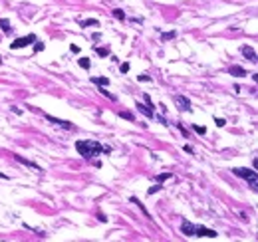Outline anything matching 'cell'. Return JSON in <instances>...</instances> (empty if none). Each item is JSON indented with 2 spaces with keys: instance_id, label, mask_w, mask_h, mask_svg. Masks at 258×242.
<instances>
[{
  "instance_id": "cell-28",
  "label": "cell",
  "mask_w": 258,
  "mask_h": 242,
  "mask_svg": "<svg viewBox=\"0 0 258 242\" xmlns=\"http://www.w3.org/2000/svg\"><path fill=\"white\" fill-rule=\"evenodd\" d=\"M145 101H147V105L151 107V109H155V107H153V101H151V97H149V95H145Z\"/></svg>"
},
{
  "instance_id": "cell-5",
  "label": "cell",
  "mask_w": 258,
  "mask_h": 242,
  "mask_svg": "<svg viewBox=\"0 0 258 242\" xmlns=\"http://www.w3.org/2000/svg\"><path fill=\"white\" fill-rule=\"evenodd\" d=\"M175 103H177V107H179L181 111H191L193 109V107H191V99L185 97V95H175Z\"/></svg>"
},
{
  "instance_id": "cell-2",
  "label": "cell",
  "mask_w": 258,
  "mask_h": 242,
  "mask_svg": "<svg viewBox=\"0 0 258 242\" xmlns=\"http://www.w3.org/2000/svg\"><path fill=\"white\" fill-rule=\"evenodd\" d=\"M232 173H234L236 177H240V179L248 181L250 189H252V191H256V187H258V175H256V171H252V169H244V167H236V169H232Z\"/></svg>"
},
{
  "instance_id": "cell-22",
  "label": "cell",
  "mask_w": 258,
  "mask_h": 242,
  "mask_svg": "<svg viewBox=\"0 0 258 242\" xmlns=\"http://www.w3.org/2000/svg\"><path fill=\"white\" fill-rule=\"evenodd\" d=\"M193 129H195L198 135H205V133H207V127L205 125H193Z\"/></svg>"
},
{
  "instance_id": "cell-4",
  "label": "cell",
  "mask_w": 258,
  "mask_h": 242,
  "mask_svg": "<svg viewBox=\"0 0 258 242\" xmlns=\"http://www.w3.org/2000/svg\"><path fill=\"white\" fill-rule=\"evenodd\" d=\"M46 119L50 121V123H54V125L66 129V131H76V125H74V123H69V121H66V119H58V117H54V115H46Z\"/></svg>"
},
{
  "instance_id": "cell-11",
  "label": "cell",
  "mask_w": 258,
  "mask_h": 242,
  "mask_svg": "<svg viewBox=\"0 0 258 242\" xmlns=\"http://www.w3.org/2000/svg\"><path fill=\"white\" fill-rule=\"evenodd\" d=\"M228 74H230V76H236V78H242V76H246V69L240 68V66H230Z\"/></svg>"
},
{
  "instance_id": "cell-19",
  "label": "cell",
  "mask_w": 258,
  "mask_h": 242,
  "mask_svg": "<svg viewBox=\"0 0 258 242\" xmlns=\"http://www.w3.org/2000/svg\"><path fill=\"white\" fill-rule=\"evenodd\" d=\"M79 26H99V22H98V20H93V18H89V20H82Z\"/></svg>"
},
{
  "instance_id": "cell-13",
  "label": "cell",
  "mask_w": 258,
  "mask_h": 242,
  "mask_svg": "<svg viewBox=\"0 0 258 242\" xmlns=\"http://www.w3.org/2000/svg\"><path fill=\"white\" fill-rule=\"evenodd\" d=\"M0 28H2L4 32H6V34H8V32H12V26H10V20H8V18H0Z\"/></svg>"
},
{
  "instance_id": "cell-25",
  "label": "cell",
  "mask_w": 258,
  "mask_h": 242,
  "mask_svg": "<svg viewBox=\"0 0 258 242\" xmlns=\"http://www.w3.org/2000/svg\"><path fill=\"white\" fill-rule=\"evenodd\" d=\"M177 125H179V129H181V133H183V135H185V137H189V131L185 129V125H181V123H177Z\"/></svg>"
},
{
  "instance_id": "cell-6",
  "label": "cell",
  "mask_w": 258,
  "mask_h": 242,
  "mask_svg": "<svg viewBox=\"0 0 258 242\" xmlns=\"http://www.w3.org/2000/svg\"><path fill=\"white\" fill-rule=\"evenodd\" d=\"M195 236H207V238H217V230H211L207 226H197L195 224Z\"/></svg>"
},
{
  "instance_id": "cell-31",
  "label": "cell",
  "mask_w": 258,
  "mask_h": 242,
  "mask_svg": "<svg viewBox=\"0 0 258 242\" xmlns=\"http://www.w3.org/2000/svg\"><path fill=\"white\" fill-rule=\"evenodd\" d=\"M69 50H72V52H76V54H78V52H79V46H74V44H72V46H69Z\"/></svg>"
},
{
  "instance_id": "cell-18",
  "label": "cell",
  "mask_w": 258,
  "mask_h": 242,
  "mask_svg": "<svg viewBox=\"0 0 258 242\" xmlns=\"http://www.w3.org/2000/svg\"><path fill=\"white\" fill-rule=\"evenodd\" d=\"M171 177H173V173H161V175H157L155 177V179H157V183H163V181H167V179H171Z\"/></svg>"
},
{
  "instance_id": "cell-17",
  "label": "cell",
  "mask_w": 258,
  "mask_h": 242,
  "mask_svg": "<svg viewBox=\"0 0 258 242\" xmlns=\"http://www.w3.org/2000/svg\"><path fill=\"white\" fill-rule=\"evenodd\" d=\"M111 14H113V18H117V20H125V12H123L121 8H115Z\"/></svg>"
},
{
  "instance_id": "cell-29",
  "label": "cell",
  "mask_w": 258,
  "mask_h": 242,
  "mask_svg": "<svg viewBox=\"0 0 258 242\" xmlns=\"http://www.w3.org/2000/svg\"><path fill=\"white\" fill-rule=\"evenodd\" d=\"M137 79H139V82H151V78H149V76H139Z\"/></svg>"
},
{
  "instance_id": "cell-7",
  "label": "cell",
  "mask_w": 258,
  "mask_h": 242,
  "mask_svg": "<svg viewBox=\"0 0 258 242\" xmlns=\"http://www.w3.org/2000/svg\"><path fill=\"white\" fill-rule=\"evenodd\" d=\"M181 232L185 236H195V224L191 222V220H183L181 224Z\"/></svg>"
},
{
  "instance_id": "cell-24",
  "label": "cell",
  "mask_w": 258,
  "mask_h": 242,
  "mask_svg": "<svg viewBox=\"0 0 258 242\" xmlns=\"http://www.w3.org/2000/svg\"><path fill=\"white\" fill-rule=\"evenodd\" d=\"M214 123H217L218 127H224V125H227V121H224V119H220V117H214Z\"/></svg>"
},
{
  "instance_id": "cell-10",
  "label": "cell",
  "mask_w": 258,
  "mask_h": 242,
  "mask_svg": "<svg viewBox=\"0 0 258 242\" xmlns=\"http://www.w3.org/2000/svg\"><path fill=\"white\" fill-rule=\"evenodd\" d=\"M137 111H141L145 117H149V119H153L155 117V109H151L149 105H143V103H137Z\"/></svg>"
},
{
  "instance_id": "cell-12",
  "label": "cell",
  "mask_w": 258,
  "mask_h": 242,
  "mask_svg": "<svg viewBox=\"0 0 258 242\" xmlns=\"http://www.w3.org/2000/svg\"><path fill=\"white\" fill-rule=\"evenodd\" d=\"M129 201H131L133 204H137V206H139V208H141V212L145 214V218H151V214H149V212H147V208H145V206H143V202H141V201H137V198H135V197H131V198H129Z\"/></svg>"
},
{
  "instance_id": "cell-16",
  "label": "cell",
  "mask_w": 258,
  "mask_h": 242,
  "mask_svg": "<svg viewBox=\"0 0 258 242\" xmlns=\"http://www.w3.org/2000/svg\"><path fill=\"white\" fill-rule=\"evenodd\" d=\"M95 54L101 56V58H105V56H109V54H111V50H109V48H95Z\"/></svg>"
},
{
  "instance_id": "cell-1",
  "label": "cell",
  "mask_w": 258,
  "mask_h": 242,
  "mask_svg": "<svg viewBox=\"0 0 258 242\" xmlns=\"http://www.w3.org/2000/svg\"><path fill=\"white\" fill-rule=\"evenodd\" d=\"M76 149L84 159H93L103 153V145L98 141H89V139L88 141H76Z\"/></svg>"
},
{
  "instance_id": "cell-15",
  "label": "cell",
  "mask_w": 258,
  "mask_h": 242,
  "mask_svg": "<svg viewBox=\"0 0 258 242\" xmlns=\"http://www.w3.org/2000/svg\"><path fill=\"white\" fill-rule=\"evenodd\" d=\"M78 64H79V68H84V69H89V66H91L89 58H79V60H78Z\"/></svg>"
},
{
  "instance_id": "cell-23",
  "label": "cell",
  "mask_w": 258,
  "mask_h": 242,
  "mask_svg": "<svg viewBox=\"0 0 258 242\" xmlns=\"http://www.w3.org/2000/svg\"><path fill=\"white\" fill-rule=\"evenodd\" d=\"M34 44H36V46H34V52H36V54L44 50V44H42V42H34Z\"/></svg>"
},
{
  "instance_id": "cell-20",
  "label": "cell",
  "mask_w": 258,
  "mask_h": 242,
  "mask_svg": "<svg viewBox=\"0 0 258 242\" xmlns=\"http://www.w3.org/2000/svg\"><path fill=\"white\" fill-rule=\"evenodd\" d=\"M175 36H177V32H163V34H161V40H173L175 38Z\"/></svg>"
},
{
  "instance_id": "cell-21",
  "label": "cell",
  "mask_w": 258,
  "mask_h": 242,
  "mask_svg": "<svg viewBox=\"0 0 258 242\" xmlns=\"http://www.w3.org/2000/svg\"><path fill=\"white\" fill-rule=\"evenodd\" d=\"M119 117H123V119H127V121H135L133 113H129V111H119Z\"/></svg>"
},
{
  "instance_id": "cell-8",
  "label": "cell",
  "mask_w": 258,
  "mask_h": 242,
  "mask_svg": "<svg viewBox=\"0 0 258 242\" xmlns=\"http://www.w3.org/2000/svg\"><path fill=\"white\" fill-rule=\"evenodd\" d=\"M14 159L18 161V163H22V165H26V167H30V169H34L36 173H40V171H42V167H40V165H36V163H32V161H28V159H24L22 155H14Z\"/></svg>"
},
{
  "instance_id": "cell-14",
  "label": "cell",
  "mask_w": 258,
  "mask_h": 242,
  "mask_svg": "<svg viewBox=\"0 0 258 242\" xmlns=\"http://www.w3.org/2000/svg\"><path fill=\"white\" fill-rule=\"evenodd\" d=\"M91 82L98 83L99 88H101V85H103V88H105V85H109V79H107V78H91Z\"/></svg>"
},
{
  "instance_id": "cell-3",
  "label": "cell",
  "mask_w": 258,
  "mask_h": 242,
  "mask_svg": "<svg viewBox=\"0 0 258 242\" xmlns=\"http://www.w3.org/2000/svg\"><path fill=\"white\" fill-rule=\"evenodd\" d=\"M34 42H36L34 34H28V36H24V38H16L12 44H10V50H20V48H26V46L34 44Z\"/></svg>"
},
{
  "instance_id": "cell-9",
  "label": "cell",
  "mask_w": 258,
  "mask_h": 242,
  "mask_svg": "<svg viewBox=\"0 0 258 242\" xmlns=\"http://www.w3.org/2000/svg\"><path fill=\"white\" fill-rule=\"evenodd\" d=\"M240 52H242V56L246 58V60L256 62V52H254V48H252V46H242V48H240Z\"/></svg>"
},
{
  "instance_id": "cell-26",
  "label": "cell",
  "mask_w": 258,
  "mask_h": 242,
  "mask_svg": "<svg viewBox=\"0 0 258 242\" xmlns=\"http://www.w3.org/2000/svg\"><path fill=\"white\" fill-rule=\"evenodd\" d=\"M159 189H161V187H159V185H155V187H151V189L147 191V195H153V192H157Z\"/></svg>"
},
{
  "instance_id": "cell-30",
  "label": "cell",
  "mask_w": 258,
  "mask_h": 242,
  "mask_svg": "<svg viewBox=\"0 0 258 242\" xmlns=\"http://www.w3.org/2000/svg\"><path fill=\"white\" fill-rule=\"evenodd\" d=\"M12 111H14L16 115H22V109H20V107H12Z\"/></svg>"
},
{
  "instance_id": "cell-32",
  "label": "cell",
  "mask_w": 258,
  "mask_h": 242,
  "mask_svg": "<svg viewBox=\"0 0 258 242\" xmlns=\"http://www.w3.org/2000/svg\"><path fill=\"white\" fill-rule=\"evenodd\" d=\"M0 179H8V177H6V175H4V173H0Z\"/></svg>"
},
{
  "instance_id": "cell-27",
  "label": "cell",
  "mask_w": 258,
  "mask_h": 242,
  "mask_svg": "<svg viewBox=\"0 0 258 242\" xmlns=\"http://www.w3.org/2000/svg\"><path fill=\"white\" fill-rule=\"evenodd\" d=\"M121 72H123V74H127V72H129V64H127V62H125V64H121Z\"/></svg>"
}]
</instances>
